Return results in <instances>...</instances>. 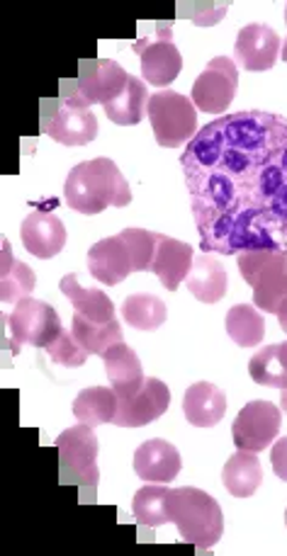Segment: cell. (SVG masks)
<instances>
[{
  "label": "cell",
  "instance_id": "40",
  "mask_svg": "<svg viewBox=\"0 0 287 556\" xmlns=\"http://www.w3.org/2000/svg\"><path fill=\"white\" fill-rule=\"evenodd\" d=\"M285 23H287V5H285Z\"/></svg>",
  "mask_w": 287,
  "mask_h": 556
},
{
  "label": "cell",
  "instance_id": "41",
  "mask_svg": "<svg viewBox=\"0 0 287 556\" xmlns=\"http://www.w3.org/2000/svg\"><path fill=\"white\" fill-rule=\"evenodd\" d=\"M285 522H287V513H285Z\"/></svg>",
  "mask_w": 287,
  "mask_h": 556
},
{
  "label": "cell",
  "instance_id": "19",
  "mask_svg": "<svg viewBox=\"0 0 287 556\" xmlns=\"http://www.w3.org/2000/svg\"><path fill=\"white\" fill-rule=\"evenodd\" d=\"M102 363H105V372H108L112 389H115L117 399L137 394L144 384V379H147L144 377L139 355L125 341L105 350Z\"/></svg>",
  "mask_w": 287,
  "mask_h": 556
},
{
  "label": "cell",
  "instance_id": "3",
  "mask_svg": "<svg viewBox=\"0 0 287 556\" xmlns=\"http://www.w3.org/2000/svg\"><path fill=\"white\" fill-rule=\"evenodd\" d=\"M169 513L171 522L180 532V540L192 544L195 549L208 552L222 540L224 515L210 493L192 486L171 489Z\"/></svg>",
  "mask_w": 287,
  "mask_h": 556
},
{
  "label": "cell",
  "instance_id": "26",
  "mask_svg": "<svg viewBox=\"0 0 287 556\" xmlns=\"http://www.w3.org/2000/svg\"><path fill=\"white\" fill-rule=\"evenodd\" d=\"M102 108H105V115L110 122H115L120 127H135L144 119V110L149 108V90L139 78L129 76L127 88Z\"/></svg>",
  "mask_w": 287,
  "mask_h": 556
},
{
  "label": "cell",
  "instance_id": "36",
  "mask_svg": "<svg viewBox=\"0 0 287 556\" xmlns=\"http://www.w3.org/2000/svg\"><path fill=\"white\" fill-rule=\"evenodd\" d=\"M275 316H278V324H280L283 331L287 333V300L283 302V306L278 308V314H275Z\"/></svg>",
  "mask_w": 287,
  "mask_h": 556
},
{
  "label": "cell",
  "instance_id": "21",
  "mask_svg": "<svg viewBox=\"0 0 287 556\" xmlns=\"http://www.w3.org/2000/svg\"><path fill=\"white\" fill-rule=\"evenodd\" d=\"M186 282L195 300L202 304H217L224 300V294H227L229 277L220 261H214L212 255L202 253L192 261Z\"/></svg>",
  "mask_w": 287,
  "mask_h": 556
},
{
  "label": "cell",
  "instance_id": "12",
  "mask_svg": "<svg viewBox=\"0 0 287 556\" xmlns=\"http://www.w3.org/2000/svg\"><path fill=\"white\" fill-rule=\"evenodd\" d=\"M78 92L90 108L115 100L129 84V74L112 59H84L78 64Z\"/></svg>",
  "mask_w": 287,
  "mask_h": 556
},
{
  "label": "cell",
  "instance_id": "24",
  "mask_svg": "<svg viewBox=\"0 0 287 556\" xmlns=\"http://www.w3.org/2000/svg\"><path fill=\"white\" fill-rule=\"evenodd\" d=\"M222 481L234 498H251L263 481L259 457L253 452H239V455L229 457L222 471Z\"/></svg>",
  "mask_w": 287,
  "mask_h": 556
},
{
  "label": "cell",
  "instance_id": "13",
  "mask_svg": "<svg viewBox=\"0 0 287 556\" xmlns=\"http://www.w3.org/2000/svg\"><path fill=\"white\" fill-rule=\"evenodd\" d=\"M117 401L120 406H117L115 426L141 428V426L153 424V420H159L163 414H166L171 406V391L161 382V379L147 377L137 394L122 396Z\"/></svg>",
  "mask_w": 287,
  "mask_h": 556
},
{
  "label": "cell",
  "instance_id": "35",
  "mask_svg": "<svg viewBox=\"0 0 287 556\" xmlns=\"http://www.w3.org/2000/svg\"><path fill=\"white\" fill-rule=\"evenodd\" d=\"M271 462H273L275 477H278L280 481H287V438H280L278 442H275L273 452H271Z\"/></svg>",
  "mask_w": 287,
  "mask_h": 556
},
{
  "label": "cell",
  "instance_id": "17",
  "mask_svg": "<svg viewBox=\"0 0 287 556\" xmlns=\"http://www.w3.org/2000/svg\"><path fill=\"white\" fill-rule=\"evenodd\" d=\"M88 270L90 275L100 280L102 285H120L125 282L127 277L135 273V267H132V255L127 243L120 239L117 236H112V239H102L98 241L93 249L88 251Z\"/></svg>",
  "mask_w": 287,
  "mask_h": 556
},
{
  "label": "cell",
  "instance_id": "29",
  "mask_svg": "<svg viewBox=\"0 0 287 556\" xmlns=\"http://www.w3.org/2000/svg\"><path fill=\"white\" fill-rule=\"evenodd\" d=\"M227 333L241 348H255L265 338V318L255 306L237 304L227 312Z\"/></svg>",
  "mask_w": 287,
  "mask_h": 556
},
{
  "label": "cell",
  "instance_id": "22",
  "mask_svg": "<svg viewBox=\"0 0 287 556\" xmlns=\"http://www.w3.org/2000/svg\"><path fill=\"white\" fill-rule=\"evenodd\" d=\"M61 292L68 296V302L74 304L76 314L90 318L96 324H108L115 321V304H112L110 296L100 290H88L78 282L76 275H66L61 280Z\"/></svg>",
  "mask_w": 287,
  "mask_h": 556
},
{
  "label": "cell",
  "instance_id": "1",
  "mask_svg": "<svg viewBox=\"0 0 287 556\" xmlns=\"http://www.w3.org/2000/svg\"><path fill=\"white\" fill-rule=\"evenodd\" d=\"M202 253L287 245V117L263 110L198 129L180 156Z\"/></svg>",
  "mask_w": 287,
  "mask_h": 556
},
{
  "label": "cell",
  "instance_id": "34",
  "mask_svg": "<svg viewBox=\"0 0 287 556\" xmlns=\"http://www.w3.org/2000/svg\"><path fill=\"white\" fill-rule=\"evenodd\" d=\"M224 13H227V3H180L178 10L180 17H190L192 23L200 27L220 23Z\"/></svg>",
  "mask_w": 287,
  "mask_h": 556
},
{
  "label": "cell",
  "instance_id": "27",
  "mask_svg": "<svg viewBox=\"0 0 287 556\" xmlns=\"http://www.w3.org/2000/svg\"><path fill=\"white\" fill-rule=\"evenodd\" d=\"M71 333H74L78 345L88 355H105V350L122 343V326L117 324V318L108 324H96L90 318L76 314L74 324H71Z\"/></svg>",
  "mask_w": 287,
  "mask_h": 556
},
{
  "label": "cell",
  "instance_id": "8",
  "mask_svg": "<svg viewBox=\"0 0 287 556\" xmlns=\"http://www.w3.org/2000/svg\"><path fill=\"white\" fill-rule=\"evenodd\" d=\"M42 131L64 147H86L98 137L93 110L71 105L61 98L42 100Z\"/></svg>",
  "mask_w": 287,
  "mask_h": 556
},
{
  "label": "cell",
  "instance_id": "2",
  "mask_svg": "<svg viewBox=\"0 0 287 556\" xmlns=\"http://www.w3.org/2000/svg\"><path fill=\"white\" fill-rule=\"evenodd\" d=\"M64 198L71 210L93 216L108 207H127L132 202V190L117 163L110 159H93L71 168Z\"/></svg>",
  "mask_w": 287,
  "mask_h": 556
},
{
  "label": "cell",
  "instance_id": "15",
  "mask_svg": "<svg viewBox=\"0 0 287 556\" xmlns=\"http://www.w3.org/2000/svg\"><path fill=\"white\" fill-rule=\"evenodd\" d=\"M20 236H23L27 253H33L35 257H42V261L59 255L66 245L64 222L47 210L29 212L23 222V229H20Z\"/></svg>",
  "mask_w": 287,
  "mask_h": 556
},
{
  "label": "cell",
  "instance_id": "10",
  "mask_svg": "<svg viewBox=\"0 0 287 556\" xmlns=\"http://www.w3.org/2000/svg\"><path fill=\"white\" fill-rule=\"evenodd\" d=\"M280 426L283 416L278 406L271 404V401H251V404H246L239 410L232 426L234 445H237L239 452L259 455V452L269 450L273 440L280 435Z\"/></svg>",
  "mask_w": 287,
  "mask_h": 556
},
{
  "label": "cell",
  "instance_id": "11",
  "mask_svg": "<svg viewBox=\"0 0 287 556\" xmlns=\"http://www.w3.org/2000/svg\"><path fill=\"white\" fill-rule=\"evenodd\" d=\"M141 59V76L151 86H171L173 80L180 76L183 68V56L178 47L173 45V33L171 23L161 20L157 23V39H139V42L132 47Z\"/></svg>",
  "mask_w": 287,
  "mask_h": 556
},
{
  "label": "cell",
  "instance_id": "33",
  "mask_svg": "<svg viewBox=\"0 0 287 556\" xmlns=\"http://www.w3.org/2000/svg\"><path fill=\"white\" fill-rule=\"evenodd\" d=\"M45 350H47L51 363L64 365V367H84L88 359V353L78 345L74 333H66V331H61L57 341L47 345Z\"/></svg>",
  "mask_w": 287,
  "mask_h": 556
},
{
  "label": "cell",
  "instance_id": "28",
  "mask_svg": "<svg viewBox=\"0 0 287 556\" xmlns=\"http://www.w3.org/2000/svg\"><path fill=\"white\" fill-rule=\"evenodd\" d=\"M169 496L171 489L163 486V483H147V486L135 493L132 513H135V520L141 528H161V525L171 522Z\"/></svg>",
  "mask_w": 287,
  "mask_h": 556
},
{
  "label": "cell",
  "instance_id": "31",
  "mask_svg": "<svg viewBox=\"0 0 287 556\" xmlns=\"http://www.w3.org/2000/svg\"><path fill=\"white\" fill-rule=\"evenodd\" d=\"M249 375L255 384L287 389V365L280 357L278 345H269L259 350L249 363Z\"/></svg>",
  "mask_w": 287,
  "mask_h": 556
},
{
  "label": "cell",
  "instance_id": "6",
  "mask_svg": "<svg viewBox=\"0 0 287 556\" xmlns=\"http://www.w3.org/2000/svg\"><path fill=\"white\" fill-rule=\"evenodd\" d=\"M147 115L151 122L153 137L163 149H176L180 143H190L198 134V110L192 100L176 90H159L149 98Z\"/></svg>",
  "mask_w": 287,
  "mask_h": 556
},
{
  "label": "cell",
  "instance_id": "16",
  "mask_svg": "<svg viewBox=\"0 0 287 556\" xmlns=\"http://www.w3.org/2000/svg\"><path fill=\"white\" fill-rule=\"evenodd\" d=\"M183 469V459L176 445L153 438L147 440L135 452V471L147 483H171Z\"/></svg>",
  "mask_w": 287,
  "mask_h": 556
},
{
  "label": "cell",
  "instance_id": "25",
  "mask_svg": "<svg viewBox=\"0 0 287 556\" xmlns=\"http://www.w3.org/2000/svg\"><path fill=\"white\" fill-rule=\"evenodd\" d=\"M37 277L33 267L17 261L10 251V243L3 239V265H0V296L5 304H17L35 292Z\"/></svg>",
  "mask_w": 287,
  "mask_h": 556
},
{
  "label": "cell",
  "instance_id": "14",
  "mask_svg": "<svg viewBox=\"0 0 287 556\" xmlns=\"http://www.w3.org/2000/svg\"><path fill=\"white\" fill-rule=\"evenodd\" d=\"M283 49L280 37L269 25H246L234 45V61L246 71L261 74V71H271L278 61Z\"/></svg>",
  "mask_w": 287,
  "mask_h": 556
},
{
  "label": "cell",
  "instance_id": "7",
  "mask_svg": "<svg viewBox=\"0 0 287 556\" xmlns=\"http://www.w3.org/2000/svg\"><path fill=\"white\" fill-rule=\"evenodd\" d=\"M5 326L10 333V350L17 355L23 345L47 348L61 336V318L54 306L39 300L17 302L13 314H5Z\"/></svg>",
  "mask_w": 287,
  "mask_h": 556
},
{
  "label": "cell",
  "instance_id": "23",
  "mask_svg": "<svg viewBox=\"0 0 287 556\" xmlns=\"http://www.w3.org/2000/svg\"><path fill=\"white\" fill-rule=\"evenodd\" d=\"M117 394L115 389L108 387H90L84 389L74 401V416L78 418V424L98 428L105 424H115L117 416Z\"/></svg>",
  "mask_w": 287,
  "mask_h": 556
},
{
  "label": "cell",
  "instance_id": "9",
  "mask_svg": "<svg viewBox=\"0 0 287 556\" xmlns=\"http://www.w3.org/2000/svg\"><path fill=\"white\" fill-rule=\"evenodd\" d=\"M239 71L229 56H214L192 86V105L208 115H222L237 98Z\"/></svg>",
  "mask_w": 287,
  "mask_h": 556
},
{
  "label": "cell",
  "instance_id": "5",
  "mask_svg": "<svg viewBox=\"0 0 287 556\" xmlns=\"http://www.w3.org/2000/svg\"><path fill=\"white\" fill-rule=\"evenodd\" d=\"M239 273L253 287V304L265 314H278L287 300V253L285 251H244Z\"/></svg>",
  "mask_w": 287,
  "mask_h": 556
},
{
  "label": "cell",
  "instance_id": "32",
  "mask_svg": "<svg viewBox=\"0 0 287 556\" xmlns=\"http://www.w3.org/2000/svg\"><path fill=\"white\" fill-rule=\"evenodd\" d=\"M120 239L127 243L135 273L151 270L153 255H157V233H151L147 229H125L120 231Z\"/></svg>",
  "mask_w": 287,
  "mask_h": 556
},
{
  "label": "cell",
  "instance_id": "37",
  "mask_svg": "<svg viewBox=\"0 0 287 556\" xmlns=\"http://www.w3.org/2000/svg\"><path fill=\"white\" fill-rule=\"evenodd\" d=\"M278 350H280V357L285 359V365H287V341H285V343H278Z\"/></svg>",
  "mask_w": 287,
  "mask_h": 556
},
{
  "label": "cell",
  "instance_id": "20",
  "mask_svg": "<svg viewBox=\"0 0 287 556\" xmlns=\"http://www.w3.org/2000/svg\"><path fill=\"white\" fill-rule=\"evenodd\" d=\"M183 414L195 428H212L227 416V396L220 387L210 382H198L186 391L183 399Z\"/></svg>",
  "mask_w": 287,
  "mask_h": 556
},
{
  "label": "cell",
  "instance_id": "4",
  "mask_svg": "<svg viewBox=\"0 0 287 556\" xmlns=\"http://www.w3.org/2000/svg\"><path fill=\"white\" fill-rule=\"evenodd\" d=\"M57 455H59V481L64 486H76L80 493V503H98V438L96 428L74 426L66 428L57 438Z\"/></svg>",
  "mask_w": 287,
  "mask_h": 556
},
{
  "label": "cell",
  "instance_id": "39",
  "mask_svg": "<svg viewBox=\"0 0 287 556\" xmlns=\"http://www.w3.org/2000/svg\"><path fill=\"white\" fill-rule=\"evenodd\" d=\"M280 56H283V61L287 64V39L283 42V49H280Z\"/></svg>",
  "mask_w": 287,
  "mask_h": 556
},
{
  "label": "cell",
  "instance_id": "18",
  "mask_svg": "<svg viewBox=\"0 0 287 556\" xmlns=\"http://www.w3.org/2000/svg\"><path fill=\"white\" fill-rule=\"evenodd\" d=\"M192 249L190 243H183L171 236L157 233V255H153L151 273L159 277L161 285L169 292H176L183 280H188L192 267Z\"/></svg>",
  "mask_w": 287,
  "mask_h": 556
},
{
  "label": "cell",
  "instance_id": "30",
  "mask_svg": "<svg viewBox=\"0 0 287 556\" xmlns=\"http://www.w3.org/2000/svg\"><path fill=\"white\" fill-rule=\"evenodd\" d=\"M122 316L125 321L137 328V331H157L159 326L166 324L169 312L166 304L153 294H132L122 304Z\"/></svg>",
  "mask_w": 287,
  "mask_h": 556
},
{
  "label": "cell",
  "instance_id": "38",
  "mask_svg": "<svg viewBox=\"0 0 287 556\" xmlns=\"http://www.w3.org/2000/svg\"><path fill=\"white\" fill-rule=\"evenodd\" d=\"M280 406H283V410L287 414V389H283V396H280Z\"/></svg>",
  "mask_w": 287,
  "mask_h": 556
}]
</instances>
